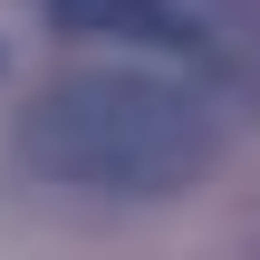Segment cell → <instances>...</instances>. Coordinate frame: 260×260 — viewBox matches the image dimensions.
Here are the masks:
<instances>
[{"label":"cell","instance_id":"obj_1","mask_svg":"<svg viewBox=\"0 0 260 260\" xmlns=\"http://www.w3.org/2000/svg\"><path fill=\"white\" fill-rule=\"evenodd\" d=\"M19 164L39 183L68 193H116V203H154L212 174L222 154V116L203 106V87L154 77V68H77L58 87H39L19 106Z\"/></svg>","mask_w":260,"mask_h":260},{"label":"cell","instance_id":"obj_2","mask_svg":"<svg viewBox=\"0 0 260 260\" xmlns=\"http://www.w3.org/2000/svg\"><path fill=\"white\" fill-rule=\"evenodd\" d=\"M68 39H135L183 58L193 77H241L260 87V10L251 0H48Z\"/></svg>","mask_w":260,"mask_h":260}]
</instances>
